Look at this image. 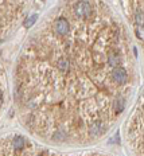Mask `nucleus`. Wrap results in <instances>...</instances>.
<instances>
[{
    "label": "nucleus",
    "instance_id": "obj_1",
    "mask_svg": "<svg viewBox=\"0 0 144 156\" xmlns=\"http://www.w3.org/2000/svg\"><path fill=\"white\" fill-rule=\"evenodd\" d=\"M53 31L58 37H67L69 32H70V23H69V20L66 18H63V16L57 18L53 23Z\"/></svg>",
    "mask_w": 144,
    "mask_h": 156
},
{
    "label": "nucleus",
    "instance_id": "obj_2",
    "mask_svg": "<svg viewBox=\"0 0 144 156\" xmlns=\"http://www.w3.org/2000/svg\"><path fill=\"white\" fill-rule=\"evenodd\" d=\"M73 12L74 15L77 16V18L80 19H88L92 14V5L89 2H85V0H82V2H78L74 4L73 7Z\"/></svg>",
    "mask_w": 144,
    "mask_h": 156
},
{
    "label": "nucleus",
    "instance_id": "obj_3",
    "mask_svg": "<svg viewBox=\"0 0 144 156\" xmlns=\"http://www.w3.org/2000/svg\"><path fill=\"white\" fill-rule=\"evenodd\" d=\"M110 76H112V80L116 83H119V85H123V83H125L127 81H128V73H127V70L121 66L113 67Z\"/></svg>",
    "mask_w": 144,
    "mask_h": 156
},
{
    "label": "nucleus",
    "instance_id": "obj_4",
    "mask_svg": "<svg viewBox=\"0 0 144 156\" xmlns=\"http://www.w3.org/2000/svg\"><path fill=\"white\" fill-rule=\"evenodd\" d=\"M55 66H57V70L62 74H66L70 71L71 69V62L70 59L66 57V55H61V57L57 58V62H55Z\"/></svg>",
    "mask_w": 144,
    "mask_h": 156
},
{
    "label": "nucleus",
    "instance_id": "obj_5",
    "mask_svg": "<svg viewBox=\"0 0 144 156\" xmlns=\"http://www.w3.org/2000/svg\"><path fill=\"white\" fill-rule=\"evenodd\" d=\"M103 129H104V124L100 121V120H94V121L89 125V133L92 136H99Z\"/></svg>",
    "mask_w": 144,
    "mask_h": 156
},
{
    "label": "nucleus",
    "instance_id": "obj_6",
    "mask_svg": "<svg viewBox=\"0 0 144 156\" xmlns=\"http://www.w3.org/2000/svg\"><path fill=\"white\" fill-rule=\"evenodd\" d=\"M27 145V140L23 136H15L11 141V147L14 149H22Z\"/></svg>",
    "mask_w": 144,
    "mask_h": 156
},
{
    "label": "nucleus",
    "instance_id": "obj_7",
    "mask_svg": "<svg viewBox=\"0 0 144 156\" xmlns=\"http://www.w3.org/2000/svg\"><path fill=\"white\" fill-rule=\"evenodd\" d=\"M120 61H121V57H120L119 54H116V53L109 54V57H108V63H109L112 67L119 66V65H120Z\"/></svg>",
    "mask_w": 144,
    "mask_h": 156
},
{
    "label": "nucleus",
    "instance_id": "obj_8",
    "mask_svg": "<svg viewBox=\"0 0 144 156\" xmlns=\"http://www.w3.org/2000/svg\"><path fill=\"white\" fill-rule=\"evenodd\" d=\"M114 112H116V115H119V113H121L123 112V109H124V100L123 98H116V101H114Z\"/></svg>",
    "mask_w": 144,
    "mask_h": 156
},
{
    "label": "nucleus",
    "instance_id": "obj_9",
    "mask_svg": "<svg viewBox=\"0 0 144 156\" xmlns=\"http://www.w3.org/2000/svg\"><path fill=\"white\" fill-rule=\"evenodd\" d=\"M135 20L139 26H143L144 24V11H136L135 14Z\"/></svg>",
    "mask_w": 144,
    "mask_h": 156
},
{
    "label": "nucleus",
    "instance_id": "obj_10",
    "mask_svg": "<svg viewBox=\"0 0 144 156\" xmlns=\"http://www.w3.org/2000/svg\"><path fill=\"white\" fill-rule=\"evenodd\" d=\"M37 19H38V16H37V15H32V16H30V18H28L27 20L24 22V27H26V28H30L31 26L35 23V20H37Z\"/></svg>",
    "mask_w": 144,
    "mask_h": 156
},
{
    "label": "nucleus",
    "instance_id": "obj_11",
    "mask_svg": "<svg viewBox=\"0 0 144 156\" xmlns=\"http://www.w3.org/2000/svg\"><path fill=\"white\" fill-rule=\"evenodd\" d=\"M136 35L139 39L144 41V24L143 26H137L136 27Z\"/></svg>",
    "mask_w": 144,
    "mask_h": 156
},
{
    "label": "nucleus",
    "instance_id": "obj_12",
    "mask_svg": "<svg viewBox=\"0 0 144 156\" xmlns=\"http://www.w3.org/2000/svg\"><path fill=\"white\" fill-rule=\"evenodd\" d=\"M3 102H4V94H3V92L0 90V108L3 106Z\"/></svg>",
    "mask_w": 144,
    "mask_h": 156
}]
</instances>
